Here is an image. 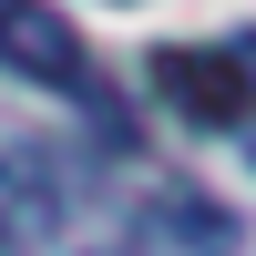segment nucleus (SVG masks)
Wrapping results in <instances>:
<instances>
[{"mask_svg":"<svg viewBox=\"0 0 256 256\" xmlns=\"http://www.w3.org/2000/svg\"><path fill=\"white\" fill-rule=\"evenodd\" d=\"M226 52H236V62H246V82H256V31H246V41H226Z\"/></svg>","mask_w":256,"mask_h":256,"instance_id":"nucleus-5","label":"nucleus"},{"mask_svg":"<svg viewBox=\"0 0 256 256\" xmlns=\"http://www.w3.org/2000/svg\"><path fill=\"white\" fill-rule=\"evenodd\" d=\"M31 246H41V226H31V216H20V205H10V195H0V256H31Z\"/></svg>","mask_w":256,"mask_h":256,"instance_id":"nucleus-4","label":"nucleus"},{"mask_svg":"<svg viewBox=\"0 0 256 256\" xmlns=\"http://www.w3.org/2000/svg\"><path fill=\"white\" fill-rule=\"evenodd\" d=\"M0 72L52 82V92H82V82H92V52H82V31L52 0H0Z\"/></svg>","mask_w":256,"mask_h":256,"instance_id":"nucleus-2","label":"nucleus"},{"mask_svg":"<svg viewBox=\"0 0 256 256\" xmlns=\"http://www.w3.org/2000/svg\"><path fill=\"white\" fill-rule=\"evenodd\" d=\"M164 236H174V246H195V256H236V216H226V205L174 195V205H164Z\"/></svg>","mask_w":256,"mask_h":256,"instance_id":"nucleus-3","label":"nucleus"},{"mask_svg":"<svg viewBox=\"0 0 256 256\" xmlns=\"http://www.w3.org/2000/svg\"><path fill=\"white\" fill-rule=\"evenodd\" d=\"M154 92L174 102L184 123H205V134H236L256 113V82L236 52H195V41H174V52H154Z\"/></svg>","mask_w":256,"mask_h":256,"instance_id":"nucleus-1","label":"nucleus"}]
</instances>
